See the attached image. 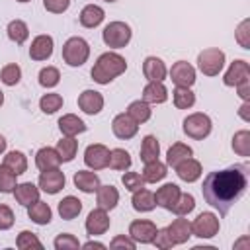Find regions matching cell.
Wrapping results in <instances>:
<instances>
[{"label": "cell", "instance_id": "cell-1", "mask_svg": "<svg viewBox=\"0 0 250 250\" xmlns=\"http://www.w3.org/2000/svg\"><path fill=\"white\" fill-rule=\"evenodd\" d=\"M248 188V164H234L225 170L209 172L203 178L201 193L203 199L219 211V215H227L230 207L242 197Z\"/></svg>", "mask_w": 250, "mask_h": 250}, {"label": "cell", "instance_id": "cell-2", "mask_svg": "<svg viewBox=\"0 0 250 250\" xmlns=\"http://www.w3.org/2000/svg\"><path fill=\"white\" fill-rule=\"evenodd\" d=\"M127 70V61L115 53V51H107L102 53L96 61V64L92 66V80L98 84H109L113 78H117L119 74H123Z\"/></svg>", "mask_w": 250, "mask_h": 250}, {"label": "cell", "instance_id": "cell-3", "mask_svg": "<svg viewBox=\"0 0 250 250\" xmlns=\"http://www.w3.org/2000/svg\"><path fill=\"white\" fill-rule=\"evenodd\" d=\"M90 57V45L84 37H68L62 45V61L68 66H82Z\"/></svg>", "mask_w": 250, "mask_h": 250}, {"label": "cell", "instance_id": "cell-4", "mask_svg": "<svg viewBox=\"0 0 250 250\" xmlns=\"http://www.w3.org/2000/svg\"><path fill=\"white\" fill-rule=\"evenodd\" d=\"M131 37H133V31H131L129 23L119 21V20L109 21L102 31V39L109 49H123L125 45H129Z\"/></svg>", "mask_w": 250, "mask_h": 250}, {"label": "cell", "instance_id": "cell-5", "mask_svg": "<svg viewBox=\"0 0 250 250\" xmlns=\"http://www.w3.org/2000/svg\"><path fill=\"white\" fill-rule=\"evenodd\" d=\"M213 129V123H211V117L203 111H195V113H189L186 119H184V133L189 137V139H195V141H203L205 137H209Z\"/></svg>", "mask_w": 250, "mask_h": 250}, {"label": "cell", "instance_id": "cell-6", "mask_svg": "<svg viewBox=\"0 0 250 250\" xmlns=\"http://www.w3.org/2000/svg\"><path fill=\"white\" fill-rule=\"evenodd\" d=\"M225 66V51H221L219 47H209L203 49L197 55V68L205 74V76H217Z\"/></svg>", "mask_w": 250, "mask_h": 250}, {"label": "cell", "instance_id": "cell-7", "mask_svg": "<svg viewBox=\"0 0 250 250\" xmlns=\"http://www.w3.org/2000/svg\"><path fill=\"white\" fill-rule=\"evenodd\" d=\"M221 229V223H219V217L211 211H203L199 213L193 223H191V234L197 236V238H213Z\"/></svg>", "mask_w": 250, "mask_h": 250}, {"label": "cell", "instance_id": "cell-8", "mask_svg": "<svg viewBox=\"0 0 250 250\" xmlns=\"http://www.w3.org/2000/svg\"><path fill=\"white\" fill-rule=\"evenodd\" d=\"M107 160H109V148L102 143H94L88 145L84 150V164L90 170H102L107 168Z\"/></svg>", "mask_w": 250, "mask_h": 250}, {"label": "cell", "instance_id": "cell-9", "mask_svg": "<svg viewBox=\"0 0 250 250\" xmlns=\"http://www.w3.org/2000/svg\"><path fill=\"white\" fill-rule=\"evenodd\" d=\"M66 184V178H64V172H61L59 168H51V170H43L39 174V189L49 193V195H55L59 193Z\"/></svg>", "mask_w": 250, "mask_h": 250}, {"label": "cell", "instance_id": "cell-10", "mask_svg": "<svg viewBox=\"0 0 250 250\" xmlns=\"http://www.w3.org/2000/svg\"><path fill=\"white\" fill-rule=\"evenodd\" d=\"M109 225H111L109 215H107V211L102 209V207L92 209V211L88 213V217H86V223H84L86 232H88L90 236H100V234L107 232Z\"/></svg>", "mask_w": 250, "mask_h": 250}, {"label": "cell", "instance_id": "cell-11", "mask_svg": "<svg viewBox=\"0 0 250 250\" xmlns=\"http://www.w3.org/2000/svg\"><path fill=\"white\" fill-rule=\"evenodd\" d=\"M168 76H170V80H172L176 86L191 88L193 82H195V68H193L188 61H176V62L172 64V68L168 70Z\"/></svg>", "mask_w": 250, "mask_h": 250}, {"label": "cell", "instance_id": "cell-12", "mask_svg": "<svg viewBox=\"0 0 250 250\" xmlns=\"http://www.w3.org/2000/svg\"><path fill=\"white\" fill-rule=\"evenodd\" d=\"M156 230V225L148 219H137L129 225V236L139 244H152Z\"/></svg>", "mask_w": 250, "mask_h": 250}, {"label": "cell", "instance_id": "cell-13", "mask_svg": "<svg viewBox=\"0 0 250 250\" xmlns=\"http://www.w3.org/2000/svg\"><path fill=\"white\" fill-rule=\"evenodd\" d=\"M244 80H250V64L246 61H242V59H236V61L230 62L229 70L225 72L223 82H225V86L232 88V86H238Z\"/></svg>", "mask_w": 250, "mask_h": 250}, {"label": "cell", "instance_id": "cell-14", "mask_svg": "<svg viewBox=\"0 0 250 250\" xmlns=\"http://www.w3.org/2000/svg\"><path fill=\"white\" fill-rule=\"evenodd\" d=\"M111 131H113V135H115L117 139L127 141V139H133V137L137 135L139 123L133 121L127 113H119V115H115L113 121H111Z\"/></svg>", "mask_w": 250, "mask_h": 250}, {"label": "cell", "instance_id": "cell-15", "mask_svg": "<svg viewBox=\"0 0 250 250\" xmlns=\"http://www.w3.org/2000/svg\"><path fill=\"white\" fill-rule=\"evenodd\" d=\"M53 49H55L53 37L41 33V35L33 37V41H31V45H29V57H31L33 61H47V59H51Z\"/></svg>", "mask_w": 250, "mask_h": 250}, {"label": "cell", "instance_id": "cell-16", "mask_svg": "<svg viewBox=\"0 0 250 250\" xmlns=\"http://www.w3.org/2000/svg\"><path fill=\"white\" fill-rule=\"evenodd\" d=\"M174 170H176L178 178H180L182 182H188V184L197 182V180L201 178V172H203L201 162L195 160V158H191V156H188V158H184L182 162H178V164L174 166Z\"/></svg>", "mask_w": 250, "mask_h": 250}, {"label": "cell", "instance_id": "cell-17", "mask_svg": "<svg viewBox=\"0 0 250 250\" xmlns=\"http://www.w3.org/2000/svg\"><path fill=\"white\" fill-rule=\"evenodd\" d=\"M143 74L148 82H164L168 76V68L160 57H146L143 62Z\"/></svg>", "mask_w": 250, "mask_h": 250}, {"label": "cell", "instance_id": "cell-18", "mask_svg": "<svg viewBox=\"0 0 250 250\" xmlns=\"http://www.w3.org/2000/svg\"><path fill=\"white\" fill-rule=\"evenodd\" d=\"M78 107L88 115H98L104 109V96L98 90H84L78 96Z\"/></svg>", "mask_w": 250, "mask_h": 250}, {"label": "cell", "instance_id": "cell-19", "mask_svg": "<svg viewBox=\"0 0 250 250\" xmlns=\"http://www.w3.org/2000/svg\"><path fill=\"white\" fill-rule=\"evenodd\" d=\"M166 230H168V234H170L174 246H176V244H186V242L189 240V236H191V223H189L188 219H182V217L178 215V219H174V221L166 227Z\"/></svg>", "mask_w": 250, "mask_h": 250}, {"label": "cell", "instance_id": "cell-20", "mask_svg": "<svg viewBox=\"0 0 250 250\" xmlns=\"http://www.w3.org/2000/svg\"><path fill=\"white\" fill-rule=\"evenodd\" d=\"M74 186L84 191V193H94L102 184H100V176L96 174V170H78L72 178Z\"/></svg>", "mask_w": 250, "mask_h": 250}, {"label": "cell", "instance_id": "cell-21", "mask_svg": "<svg viewBox=\"0 0 250 250\" xmlns=\"http://www.w3.org/2000/svg\"><path fill=\"white\" fill-rule=\"evenodd\" d=\"M180 193H182V191H180V188H178L176 184H164V186H160V188L154 191V201H156L158 207L170 211L172 205L176 203V199L180 197Z\"/></svg>", "mask_w": 250, "mask_h": 250}, {"label": "cell", "instance_id": "cell-22", "mask_svg": "<svg viewBox=\"0 0 250 250\" xmlns=\"http://www.w3.org/2000/svg\"><path fill=\"white\" fill-rule=\"evenodd\" d=\"M104 18H105V12H104V8L98 6V4H88V6H84V8L80 10V16H78L80 25H84V27H88V29L98 27V25L104 21Z\"/></svg>", "mask_w": 250, "mask_h": 250}, {"label": "cell", "instance_id": "cell-23", "mask_svg": "<svg viewBox=\"0 0 250 250\" xmlns=\"http://www.w3.org/2000/svg\"><path fill=\"white\" fill-rule=\"evenodd\" d=\"M96 203H98V207H102L105 211L115 209V205L119 203V191H117V188L111 186V184L100 186L96 189Z\"/></svg>", "mask_w": 250, "mask_h": 250}, {"label": "cell", "instance_id": "cell-24", "mask_svg": "<svg viewBox=\"0 0 250 250\" xmlns=\"http://www.w3.org/2000/svg\"><path fill=\"white\" fill-rule=\"evenodd\" d=\"M12 193H14L16 201H18L20 205H23V207H27V205H31V203H35V201L39 199V188H37L35 184H31V182L18 184Z\"/></svg>", "mask_w": 250, "mask_h": 250}, {"label": "cell", "instance_id": "cell-25", "mask_svg": "<svg viewBox=\"0 0 250 250\" xmlns=\"http://www.w3.org/2000/svg\"><path fill=\"white\" fill-rule=\"evenodd\" d=\"M141 100L146 104H164L168 100V90H166L164 82H148L143 88Z\"/></svg>", "mask_w": 250, "mask_h": 250}, {"label": "cell", "instance_id": "cell-26", "mask_svg": "<svg viewBox=\"0 0 250 250\" xmlns=\"http://www.w3.org/2000/svg\"><path fill=\"white\" fill-rule=\"evenodd\" d=\"M59 129L64 137H76L78 133H84L86 131V123L74 115V113H64L61 119H59Z\"/></svg>", "mask_w": 250, "mask_h": 250}, {"label": "cell", "instance_id": "cell-27", "mask_svg": "<svg viewBox=\"0 0 250 250\" xmlns=\"http://www.w3.org/2000/svg\"><path fill=\"white\" fill-rule=\"evenodd\" d=\"M61 164V156L57 152V148L53 146H43L37 150L35 154V166L43 172V170H51V168H59Z\"/></svg>", "mask_w": 250, "mask_h": 250}, {"label": "cell", "instance_id": "cell-28", "mask_svg": "<svg viewBox=\"0 0 250 250\" xmlns=\"http://www.w3.org/2000/svg\"><path fill=\"white\" fill-rule=\"evenodd\" d=\"M168 174V166L166 162H160L158 158L156 160H150V162H145V168H143V180L145 184H156L160 180H164V176Z\"/></svg>", "mask_w": 250, "mask_h": 250}, {"label": "cell", "instance_id": "cell-29", "mask_svg": "<svg viewBox=\"0 0 250 250\" xmlns=\"http://www.w3.org/2000/svg\"><path fill=\"white\" fill-rule=\"evenodd\" d=\"M27 217L35 223V225H49L53 219V211L49 207V203L37 199L35 203L27 205Z\"/></svg>", "mask_w": 250, "mask_h": 250}, {"label": "cell", "instance_id": "cell-30", "mask_svg": "<svg viewBox=\"0 0 250 250\" xmlns=\"http://www.w3.org/2000/svg\"><path fill=\"white\" fill-rule=\"evenodd\" d=\"M131 203H133V209L139 211V213H148L156 207V201H154V193L148 191L146 188H141L137 191H133V197H131Z\"/></svg>", "mask_w": 250, "mask_h": 250}, {"label": "cell", "instance_id": "cell-31", "mask_svg": "<svg viewBox=\"0 0 250 250\" xmlns=\"http://www.w3.org/2000/svg\"><path fill=\"white\" fill-rule=\"evenodd\" d=\"M59 215H61V219H64V221H72V219H76L78 215H80V211H82V201L78 199V197H74V195H66V197H62L61 201H59Z\"/></svg>", "mask_w": 250, "mask_h": 250}, {"label": "cell", "instance_id": "cell-32", "mask_svg": "<svg viewBox=\"0 0 250 250\" xmlns=\"http://www.w3.org/2000/svg\"><path fill=\"white\" fill-rule=\"evenodd\" d=\"M141 160L143 162H150V160H156L160 156V143L154 135H145L143 137V143H141Z\"/></svg>", "mask_w": 250, "mask_h": 250}, {"label": "cell", "instance_id": "cell-33", "mask_svg": "<svg viewBox=\"0 0 250 250\" xmlns=\"http://www.w3.org/2000/svg\"><path fill=\"white\" fill-rule=\"evenodd\" d=\"M133 121H137V123H146L148 119H150V115H152V109H150V105L146 104V102H143V100H135V102H131L129 105H127V111H125Z\"/></svg>", "mask_w": 250, "mask_h": 250}, {"label": "cell", "instance_id": "cell-34", "mask_svg": "<svg viewBox=\"0 0 250 250\" xmlns=\"http://www.w3.org/2000/svg\"><path fill=\"white\" fill-rule=\"evenodd\" d=\"M6 33H8L10 41H14L16 45H21L29 37V27H27V23L23 20H12L8 23V27H6Z\"/></svg>", "mask_w": 250, "mask_h": 250}, {"label": "cell", "instance_id": "cell-35", "mask_svg": "<svg viewBox=\"0 0 250 250\" xmlns=\"http://www.w3.org/2000/svg\"><path fill=\"white\" fill-rule=\"evenodd\" d=\"M131 164H133L131 154H129L125 148H111V150H109L107 166H109L111 170H119V172H123V170H129Z\"/></svg>", "mask_w": 250, "mask_h": 250}, {"label": "cell", "instance_id": "cell-36", "mask_svg": "<svg viewBox=\"0 0 250 250\" xmlns=\"http://www.w3.org/2000/svg\"><path fill=\"white\" fill-rule=\"evenodd\" d=\"M191 154H193V150H191L189 145H186V143H174L168 148V152H166V166H172L174 168L178 162H182L184 158H188Z\"/></svg>", "mask_w": 250, "mask_h": 250}, {"label": "cell", "instance_id": "cell-37", "mask_svg": "<svg viewBox=\"0 0 250 250\" xmlns=\"http://www.w3.org/2000/svg\"><path fill=\"white\" fill-rule=\"evenodd\" d=\"M4 166H8L14 174H23L27 170V156L21 152V150H10L6 156H4Z\"/></svg>", "mask_w": 250, "mask_h": 250}, {"label": "cell", "instance_id": "cell-38", "mask_svg": "<svg viewBox=\"0 0 250 250\" xmlns=\"http://www.w3.org/2000/svg\"><path fill=\"white\" fill-rule=\"evenodd\" d=\"M172 100L178 109H189L195 104V94L186 86H176L172 92Z\"/></svg>", "mask_w": 250, "mask_h": 250}, {"label": "cell", "instance_id": "cell-39", "mask_svg": "<svg viewBox=\"0 0 250 250\" xmlns=\"http://www.w3.org/2000/svg\"><path fill=\"white\" fill-rule=\"evenodd\" d=\"M57 152L61 156V162H70L74 156H76V150H78V141L74 137H64L57 143Z\"/></svg>", "mask_w": 250, "mask_h": 250}, {"label": "cell", "instance_id": "cell-40", "mask_svg": "<svg viewBox=\"0 0 250 250\" xmlns=\"http://www.w3.org/2000/svg\"><path fill=\"white\" fill-rule=\"evenodd\" d=\"M62 104H64V100H62V96L57 94V92L43 94L41 100H39V107H41V111H43V113H49V115L55 113V111H59V109L62 107Z\"/></svg>", "mask_w": 250, "mask_h": 250}, {"label": "cell", "instance_id": "cell-41", "mask_svg": "<svg viewBox=\"0 0 250 250\" xmlns=\"http://www.w3.org/2000/svg\"><path fill=\"white\" fill-rule=\"evenodd\" d=\"M232 150L238 156H250V131L248 129H242V131L234 133V137H232Z\"/></svg>", "mask_w": 250, "mask_h": 250}, {"label": "cell", "instance_id": "cell-42", "mask_svg": "<svg viewBox=\"0 0 250 250\" xmlns=\"http://www.w3.org/2000/svg\"><path fill=\"white\" fill-rule=\"evenodd\" d=\"M195 209V197L191 195V193H180V197L176 199V203L172 205V213H176V215H180V217H184V215H188V213H191Z\"/></svg>", "mask_w": 250, "mask_h": 250}, {"label": "cell", "instance_id": "cell-43", "mask_svg": "<svg viewBox=\"0 0 250 250\" xmlns=\"http://www.w3.org/2000/svg\"><path fill=\"white\" fill-rule=\"evenodd\" d=\"M0 80H2V84H6V86H16V84L21 80V68H20L16 62H10V64L2 66V70H0Z\"/></svg>", "mask_w": 250, "mask_h": 250}, {"label": "cell", "instance_id": "cell-44", "mask_svg": "<svg viewBox=\"0 0 250 250\" xmlns=\"http://www.w3.org/2000/svg\"><path fill=\"white\" fill-rule=\"evenodd\" d=\"M61 82V72L57 66H43L39 70V84L43 88H55Z\"/></svg>", "mask_w": 250, "mask_h": 250}, {"label": "cell", "instance_id": "cell-45", "mask_svg": "<svg viewBox=\"0 0 250 250\" xmlns=\"http://www.w3.org/2000/svg\"><path fill=\"white\" fill-rule=\"evenodd\" d=\"M16 186H18V174H14L8 166L0 164V191L2 193H12Z\"/></svg>", "mask_w": 250, "mask_h": 250}, {"label": "cell", "instance_id": "cell-46", "mask_svg": "<svg viewBox=\"0 0 250 250\" xmlns=\"http://www.w3.org/2000/svg\"><path fill=\"white\" fill-rule=\"evenodd\" d=\"M16 246H18L20 250H27V248H43V242L37 238L35 232H31V230H21V232L18 234V238H16Z\"/></svg>", "mask_w": 250, "mask_h": 250}, {"label": "cell", "instance_id": "cell-47", "mask_svg": "<svg viewBox=\"0 0 250 250\" xmlns=\"http://www.w3.org/2000/svg\"><path fill=\"white\" fill-rule=\"evenodd\" d=\"M234 39L236 43L242 47V49H250V20H242L238 25H236V31H234Z\"/></svg>", "mask_w": 250, "mask_h": 250}, {"label": "cell", "instance_id": "cell-48", "mask_svg": "<svg viewBox=\"0 0 250 250\" xmlns=\"http://www.w3.org/2000/svg\"><path fill=\"white\" fill-rule=\"evenodd\" d=\"M53 246H55L57 250H76V248H80V242H78V238H76L74 234L62 232V234H59V236L55 238Z\"/></svg>", "mask_w": 250, "mask_h": 250}, {"label": "cell", "instance_id": "cell-49", "mask_svg": "<svg viewBox=\"0 0 250 250\" xmlns=\"http://www.w3.org/2000/svg\"><path fill=\"white\" fill-rule=\"evenodd\" d=\"M121 184H123L125 189H129V191H137V189L145 188V180H143V176L137 174V172H125V174L121 176Z\"/></svg>", "mask_w": 250, "mask_h": 250}, {"label": "cell", "instance_id": "cell-50", "mask_svg": "<svg viewBox=\"0 0 250 250\" xmlns=\"http://www.w3.org/2000/svg\"><path fill=\"white\" fill-rule=\"evenodd\" d=\"M14 211L6 205V203H0V230H8L14 227Z\"/></svg>", "mask_w": 250, "mask_h": 250}, {"label": "cell", "instance_id": "cell-51", "mask_svg": "<svg viewBox=\"0 0 250 250\" xmlns=\"http://www.w3.org/2000/svg\"><path fill=\"white\" fill-rule=\"evenodd\" d=\"M152 244H154L156 248H160V250H168V248L174 246V242H172V238H170V234H168L166 229H158V230H156V234H154V238H152Z\"/></svg>", "mask_w": 250, "mask_h": 250}, {"label": "cell", "instance_id": "cell-52", "mask_svg": "<svg viewBox=\"0 0 250 250\" xmlns=\"http://www.w3.org/2000/svg\"><path fill=\"white\" fill-rule=\"evenodd\" d=\"M43 6L51 14H62V12L68 10L70 0H43Z\"/></svg>", "mask_w": 250, "mask_h": 250}, {"label": "cell", "instance_id": "cell-53", "mask_svg": "<svg viewBox=\"0 0 250 250\" xmlns=\"http://www.w3.org/2000/svg\"><path fill=\"white\" fill-rule=\"evenodd\" d=\"M137 242L131 238V236H125V234H117L111 238L109 242V248H127V250H135Z\"/></svg>", "mask_w": 250, "mask_h": 250}, {"label": "cell", "instance_id": "cell-54", "mask_svg": "<svg viewBox=\"0 0 250 250\" xmlns=\"http://www.w3.org/2000/svg\"><path fill=\"white\" fill-rule=\"evenodd\" d=\"M236 88V94L244 100V102H250V80H244V82H240L238 86H234Z\"/></svg>", "mask_w": 250, "mask_h": 250}, {"label": "cell", "instance_id": "cell-55", "mask_svg": "<svg viewBox=\"0 0 250 250\" xmlns=\"http://www.w3.org/2000/svg\"><path fill=\"white\" fill-rule=\"evenodd\" d=\"M238 115L248 123L250 121V102H244L242 105H240V109H238Z\"/></svg>", "mask_w": 250, "mask_h": 250}, {"label": "cell", "instance_id": "cell-56", "mask_svg": "<svg viewBox=\"0 0 250 250\" xmlns=\"http://www.w3.org/2000/svg\"><path fill=\"white\" fill-rule=\"evenodd\" d=\"M80 246L82 248H105V244L104 242H98V240H88V242H84Z\"/></svg>", "mask_w": 250, "mask_h": 250}, {"label": "cell", "instance_id": "cell-57", "mask_svg": "<svg viewBox=\"0 0 250 250\" xmlns=\"http://www.w3.org/2000/svg\"><path fill=\"white\" fill-rule=\"evenodd\" d=\"M6 145H8V143H6V139H4L2 135H0V154H2L4 150H6Z\"/></svg>", "mask_w": 250, "mask_h": 250}, {"label": "cell", "instance_id": "cell-58", "mask_svg": "<svg viewBox=\"0 0 250 250\" xmlns=\"http://www.w3.org/2000/svg\"><path fill=\"white\" fill-rule=\"evenodd\" d=\"M2 104H4V92L0 90V105H2Z\"/></svg>", "mask_w": 250, "mask_h": 250}, {"label": "cell", "instance_id": "cell-59", "mask_svg": "<svg viewBox=\"0 0 250 250\" xmlns=\"http://www.w3.org/2000/svg\"><path fill=\"white\" fill-rule=\"evenodd\" d=\"M16 2H21V4H25V2H31V0H16Z\"/></svg>", "mask_w": 250, "mask_h": 250}, {"label": "cell", "instance_id": "cell-60", "mask_svg": "<svg viewBox=\"0 0 250 250\" xmlns=\"http://www.w3.org/2000/svg\"><path fill=\"white\" fill-rule=\"evenodd\" d=\"M104 2H109L111 4V2H117V0H104Z\"/></svg>", "mask_w": 250, "mask_h": 250}]
</instances>
